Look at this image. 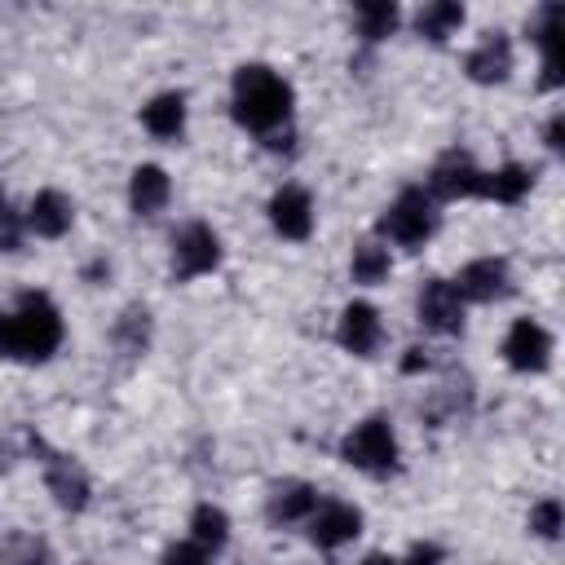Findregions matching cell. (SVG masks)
<instances>
[{"label": "cell", "instance_id": "cell-7", "mask_svg": "<svg viewBox=\"0 0 565 565\" xmlns=\"http://www.w3.org/2000/svg\"><path fill=\"white\" fill-rule=\"evenodd\" d=\"M415 309H419V322H424L428 331H437V335L463 331V300H459V291H455L450 278H428V282L419 287Z\"/></svg>", "mask_w": 565, "mask_h": 565}, {"label": "cell", "instance_id": "cell-28", "mask_svg": "<svg viewBox=\"0 0 565 565\" xmlns=\"http://www.w3.org/2000/svg\"><path fill=\"white\" fill-rule=\"evenodd\" d=\"M362 565H397V556H388V552H371Z\"/></svg>", "mask_w": 565, "mask_h": 565}, {"label": "cell", "instance_id": "cell-2", "mask_svg": "<svg viewBox=\"0 0 565 565\" xmlns=\"http://www.w3.org/2000/svg\"><path fill=\"white\" fill-rule=\"evenodd\" d=\"M230 106L247 132H274L291 119V84L260 62L238 66L234 88H230Z\"/></svg>", "mask_w": 565, "mask_h": 565}, {"label": "cell", "instance_id": "cell-1", "mask_svg": "<svg viewBox=\"0 0 565 565\" xmlns=\"http://www.w3.org/2000/svg\"><path fill=\"white\" fill-rule=\"evenodd\" d=\"M62 344V313L44 291L22 296L0 313V358L9 362H44Z\"/></svg>", "mask_w": 565, "mask_h": 565}, {"label": "cell", "instance_id": "cell-29", "mask_svg": "<svg viewBox=\"0 0 565 565\" xmlns=\"http://www.w3.org/2000/svg\"><path fill=\"white\" fill-rule=\"evenodd\" d=\"M0 212H4V194H0Z\"/></svg>", "mask_w": 565, "mask_h": 565}, {"label": "cell", "instance_id": "cell-16", "mask_svg": "<svg viewBox=\"0 0 565 565\" xmlns=\"http://www.w3.org/2000/svg\"><path fill=\"white\" fill-rule=\"evenodd\" d=\"M44 481H49V490H53V499L62 503V508H84L88 503V477H84V468L75 463V459H66V455H53L49 459V472H44Z\"/></svg>", "mask_w": 565, "mask_h": 565}, {"label": "cell", "instance_id": "cell-17", "mask_svg": "<svg viewBox=\"0 0 565 565\" xmlns=\"http://www.w3.org/2000/svg\"><path fill=\"white\" fill-rule=\"evenodd\" d=\"M141 124H146L150 137H163V141L181 137V128H185V97H181V93H159V97H150V102L141 106Z\"/></svg>", "mask_w": 565, "mask_h": 565}, {"label": "cell", "instance_id": "cell-3", "mask_svg": "<svg viewBox=\"0 0 565 565\" xmlns=\"http://www.w3.org/2000/svg\"><path fill=\"white\" fill-rule=\"evenodd\" d=\"M340 459L353 463V468H362V472H375V477L393 472L397 468V433H393V424L384 415H366L362 424H353L344 433Z\"/></svg>", "mask_w": 565, "mask_h": 565}, {"label": "cell", "instance_id": "cell-24", "mask_svg": "<svg viewBox=\"0 0 565 565\" xmlns=\"http://www.w3.org/2000/svg\"><path fill=\"white\" fill-rule=\"evenodd\" d=\"M530 530H534L539 539H556V534H561V503H556V499L534 503V508H530Z\"/></svg>", "mask_w": 565, "mask_h": 565}, {"label": "cell", "instance_id": "cell-9", "mask_svg": "<svg viewBox=\"0 0 565 565\" xmlns=\"http://www.w3.org/2000/svg\"><path fill=\"white\" fill-rule=\"evenodd\" d=\"M477 190H481V168L463 150L441 154L428 172V194L433 199H472Z\"/></svg>", "mask_w": 565, "mask_h": 565}, {"label": "cell", "instance_id": "cell-4", "mask_svg": "<svg viewBox=\"0 0 565 565\" xmlns=\"http://www.w3.org/2000/svg\"><path fill=\"white\" fill-rule=\"evenodd\" d=\"M433 230H437V199L428 190H402L380 216V234L397 247H419Z\"/></svg>", "mask_w": 565, "mask_h": 565}, {"label": "cell", "instance_id": "cell-27", "mask_svg": "<svg viewBox=\"0 0 565 565\" xmlns=\"http://www.w3.org/2000/svg\"><path fill=\"white\" fill-rule=\"evenodd\" d=\"M561 128H565V119H561V115H552V124H547V146H552V150H561V146H565V141H561Z\"/></svg>", "mask_w": 565, "mask_h": 565}, {"label": "cell", "instance_id": "cell-11", "mask_svg": "<svg viewBox=\"0 0 565 565\" xmlns=\"http://www.w3.org/2000/svg\"><path fill=\"white\" fill-rule=\"evenodd\" d=\"M335 340H340V349H349V353H358V358H371V353L380 349V340H384L380 313H375L366 300L344 305V313H340V322H335Z\"/></svg>", "mask_w": 565, "mask_h": 565}, {"label": "cell", "instance_id": "cell-20", "mask_svg": "<svg viewBox=\"0 0 565 565\" xmlns=\"http://www.w3.org/2000/svg\"><path fill=\"white\" fill-rule=\"evenodd\" d=\"M415 26H419V35H428V40H446V35H455V31L463 26V4H455V0H433V4L419 9Z\"/></svg>", "mask_w": 565, "mask_h": 565}, {"label": "cell", "instance_id": "cell-22", "mask_svg": "<svg viewBox=\"0 0 565 565\" xmlns=\"http://www.w3.org/2000/svg\"><path fill=\"white\" fill-rule=\"evenodd\" d=\"M393 26H397V4L393 0H366V4H358V31H362V40H384V35H393Z\"/></svg>", "mask_w": 565, "mask_h": 565}, {"label": "cell", "instance_id": "cell-23", "mask_svg": "<svg viewBox=\"0 0 565 565\" xmlns=\"http://www.w3.org/2000/svg\"><path fill=\"white\" fill-rule=\"evenodd\" d=\"M349 274H353V282H380L384 274H388V247H380V243H358L353 247V260H349Z\"/></svg>", "mask_w": 565, "mask_h": 565}, {"label": "cell", "instance_id": "cell-10", "mask_svg": "<svg viewBox=\"0 0 565 565\" xmlns=\"http://www.w3.org/2000/svg\"><path fill=\"white\" fill-rule=\"evenodd\" d=\"M269 225L282 234V238H309L313 234V199H309V190H300V185H282V190H274V199H269Z\"/></svg>", "mask_w": 565, "mask_h": 565}, {"label": "cell", "instance_id": "cell-5", "mask_svg": "<svg viewBox=\"0 0 565 565\" xmlns=\"http://www.w3.org/2000/svg\"><path fill=\"white\" fill-rule=\"evenodd\" d=\"M221 265V238L203 221H190L172 234V274L177 278H199Z\"/></svg>", "mask_w": 565, "mask_h": 565}, {"label": "cell", "instance_id": "cell-25", "mask_svg": "<svg viewBox=\"0 0 565 565\" xmlns=\"http://www.w3.org/2000/svg\"><path fill=\"white\" fill-rule=\"evenodd\" d=\"M163 565H207V552L199 543H172L163 552Z\"/></svg>", "mask_w": 565, "mask_h": 565}, {"label": "cell", "instance_id": "cell-14", "mask_svg": "<svg viewBox=\"0 0 565 565\" xmlns=\"http://www.w3.org/2000/svg\"><path fill=\"white\" fill-rule=\"evenodd\" d=\"M168 199H172V181H168V172H163L159 163H141V168H132V177H128V203H132L137 216H154V212H163Z\"/></svg>", "mask_w": 565, "mask_h": 565}, {"label": "cell", "instance_id": "cell-19", "mask_svg": "<svg viewBox=\"0 0 565 565\" xmlns=\"http://www.w3.org/2000/svg\"><path fill=\"white\" fill-rule=\"evenodd\" d=\"M530 185H534L530 168L503 163V168H494V172H481V190H477V194H486V199H494V203H521V199L530 194Z\"/></svg>", "mask_w": 565, "mask_h": 565}, {"label": "cell", "instance_id": "cell-8", "mask_svg": "<svg viewBox=\"0 0 565 565\" xmlns=\"http://www.w3.org/2000/svg\"><path fill=\"white\" fill-rule=\"evenodd\" d=\"M503 362L512 371H543L552 362V335L534 318H516L503 335Z\"/></svg>", "mask_w": 565, "mask_h": 565}, {"label": "cell", "instance_id": "cell-13", "mask_svg": "<svg viewBox=\"0 0 565 565\" xmlns=\"http://www.w3.org/2000/svg\"><path fill=\"white\" fill-rule=\"evenodd\" d=\"M468 79H477V84H503L508 75H512V40L503 35V31H494V35H486L472 53H468Z\"/></svg>", "mask_w": 565, "mask_h": 565}, {"label": "cell", "instance_id": "cell-12", "mask_svg": "<svg viewBox=\"0 0 565 565\" xmlns=\"http://www.w3.org/2000/svg\"><path fill=\"white\" fill-rule=\"evenodd\" d=\"M459 300H499L508 291V260L499 256H481V260H468L459 269V278H450Z\"/></svg>", "mask_w": 565, "mask_h": 565}, {"label": "cell", "instance_id": "cell-15", "mask_svg": "<svg viewBox=\"0 0 565 565\" xmlns=\"http://www.w3.org/2000/svg\"><path fill=\"white\" fill-rule=\"evenodd\" d=\"M71 221H75V207L62 190H40L26 207V230L40 238H62L71 230Z\"/></svg>", "mask_w": 565, "mask_h": 565}, {"label": "cell", "instance_id": "cell-6", "mask_svg": "<svg viewBox=\"0 0 565 565\" xmlns=\"http://www.w3.org/2000/svg\"><path fill=\"white\" fill-rule=\"evenodd\" d=\"M358 530H362V512L344 499H318L313 512L305 516V534L318 547H340V543L358 539Z\"/></svg>", "mask_w": 565, "mask_h": 565}, {"label": "cell", "instance_id": "cell-26", "mask_svg": "<svg viewBox=\"0 0 565 565\" xmlns=\"http://www.w3.org/2000/svg\"><path fill=\"white\" fill-rule=\"evenodd\" d=\"M397 565H441V547H437V543H415L411 556L397 561Z\"/></svg>", "mask_w": 565, "mask_h": 565}, {"label": "cell", "instance_id": "cell-18", "mask_svg": "<svg viewBox=\"0 0 565 565\" xmlns=\"http://www.w3.org/2000/svg\"><path fill=\"white\" fill-rule=\"evenodd\" d=\"M318 503V490L305 486V481H282L274 494H269V521H282V525H305V516L313 512Z\"/></svg>", "mask_w": 565, "mask_h": 565}, {"label": "cell", "instance_id": "cell-21", "mask_svg": "<svg viewBox=\"0 0 565 565\" xmlns=\"http://www.w3.org/2000/svg\"><path fill=\"white\" fill-rule=\"evenodd\" d=\"M190 530H194V539H190V543H199L203 552H216V547L230 539V516H225L221 508L203 503V508H194V516H190Z\"/></svg>", "mask_w": 565, "mask_h": 565}]
</instances>
